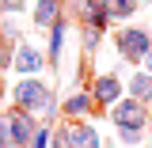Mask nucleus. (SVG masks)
I'll list each match as a JSON object with an SVG mask.
<instances>
[{
  "label": "nucleus",
  "instance_id": "1",
  "mask_svg": "<svg viewBox=\"0 0 152 148\" xmlns=\"http://www.w3.org/2000/svg\"><path fill=\"white\" fill-rule=\"evenodd\" d=\"M110 46H114V53L122 57L126 65H141V57L148 53V46H152V31L148 27H141V23H118L110 31Z\"/></svg>",
  "mask_w": 152,
  "mask_h": 148
},
{
  "label": "nucleus",
  "instance_id": "2",
  "mask_svg": "<svg viewBox=\"0 0 152 148\" xmlns=\"http://www.w3.org/2000/svg\"><path fill=\"white\" fill-rule=\"evenodd\" d=\"M88 91H91V103H95V114H107L126 95V76L114 72V69H107V72H91V80H88Z\"/></svg>",
  "mask_w": 152,
  "mask_h": 148
},
{
  "label": "nucleus",
  "instance_id": "3",
  "mask_svg": "<svg viewBox=\"0 0 152 148\" xmlns=\"http://www.w3.org/2000/svg\"><path fill=\"white\" fill-rule=\"evenodd\" d=\"M107 118H110L114 129H118V125H137V129H148V125H152V106L137 103V99H129V95H122L110 110H107Z\"/></svg>",
  "mask_w": 152,
  "mask_h": 148
},
{
  "label": "nucleus",
  "instance_id": "4",
  "mask_svg": "<svg viewBox=\"0 0 152 148\" xmlns=\"http://www.w3.org/2000/svg\"><path fill=\"white\" fill-rule=\"evenodd\" d=\"M46 50L34 46V42H19L15 50H12V72L15 76H42L46 72Z\"/></svg>",
  "mask_w": 152,
  "mask_h": 148
},
{
  "label": "nucleus",
  "instance_id": "5",
  "mask_svg": "<svg viewBox=\"0 0 152 148\" xmlns=\"http://www.w3.org/2000/svg\"><path fill=\"white\" fill-rule=\"evenodd\" d=\"M38 122L31 110H23V106H12L8 110V133H12V148H27L31 144V137L38 133Z\"/></svg>",
  "mask_w": 152,
  "mask_h": 148
},
{
  "label": "nucleus",
  "instance_id": "6",
  "mask_svg": "<svg viewBox=\"0 0 152 148\" xmlns=\"http://www.w3.org/2000/svg\"><path fill=\"white\" fill-rule=\"evenodd\" d=\"M46 91H50V80H42V76H23V80H15V87H8V99H12V106L31 110Z\"/></svg>",
  "mask_w": 152,
  "mask_h": 148
},
{
  "label": "nucleus",
  "instance_id": "7",
  "mask_svg": "<svg viewBox=\"0 0 152 148\" xmlns=\"http://www.w3.org/2000/svg\"><path fill=\"white\" fill-rule=\"evenodd\" d=\"M61 118L65 122H80V118H91L95 114V103H91V91L88 87H72L69 95H61Z\"/></svg>",
  "mask_w": 152,
  "mask_h": 148
},
{
  "label": "nucleus",
  "instance_id": "8",
  "mask_svg": "<svg viewBox=\"0 0 152 148\" xmlns=\"http://www.w3.org/2000/svg\"><path fill=\"white\" fill-rule=\"evenodd\" d=\"M46 34H50L46 38V61L57 69V65H61V53H65V42H69V34H72V15H61Z\"/></svg>",
  "mask_w": 152,
  "mask_h": 148
},
{
  "label": "nucleus",
  "instance_id": "9",
  "mask_svg": "<svg viewBox=\"0 0 152 148\" xmlns=\"http://www.w3.org/2000/svg\"><path fill=\"white\" fill-rule=\"evenodd\" d=\"M69 148H103V133L95 129L91 118L69 122Z\"/></svg>",
  "mask_w": 152,
  "mask_h": 148
},
{
  "label": "nucleus",
  "instance_id": "10",
  "mask_svg": "<svg viewBox=\"0 0 152 148\" xmlns=\"http://www.w3.org/2000/svg\"><path fill=\"white\" fill-rule=\"evenodd\" d=\"M126 95L137 99V103H145V106H152V72H145V69L137 65V69L126 76Z\"/></svg>",
  "mask_w": 152,
  "mask_h": 148
},
{
  "label": "nucleus",
  "instance_id": "11",
  "mask_svg": "<svg viewBox=\"0 0 152 148\" xmlns=\"http://www.w3.org/2000/svg\"><path fill=\"white\" fill-rule=\"evenodd\" d=\"M61 15H69V12L61 8V0H34V8H31V19H34L38 31H50Z\"/></svg>",
  "mask_w": 152,
  "mask_h": 148
},
{
  "label": "nucleus",
  "instance_id": "12",
  "mask_svg": "<svg viewBox=\"0 0 152 148\" xmlns=\"http://www.w3.org/2000/svg\"><path fill=\"white\" fill-rule=\"evenodd\" d=\"M57 106H61V95L50 87V91H46V95H42V99L34 103V106H31V114H34L42 125H53L57 118H61V110H57Z\"/></svg>",
  "mask_w": 152,
  "mask_h": 148
},
{
  "label": "nucleus",
  "instance_id": "13",
  "mask_svg": "<svg viewBox=\"0 0 152 148\" xmlns=\"http://www.w3.org/2000/svg\"><path fill=\"white\" fill-rule=\"evenodd\" d=\"M103 8H107V15L114 23H129L137 12H141V0H103Z\"/></svg>",
  "mask_w": 152,
  "mask_h": 148
},
{
  "label": "nucleus",
  "instance_id": "14",
  "mask_svg": "<svg viewBox=\"0 0 152 148\" xmlns=\"http://www.w3.org/2000/svg\"><path fill=\"white\" fill-rule=\"evenodd\" d=\"M76 34H80V46H84V57H95L99 50H103V42H107V34H103L99 27H76Z\"/></svg>",
  "mask_w": 152,
  "mask_h": 148
},
{
  "label": "nucleus",
  "instance_id": "15",
  "mask_svg": "<svg viewBox=\"0 0 152 148\" xmlns=\"http://www.w3.org/2000/svg\"><path fill=\"white\" fill-rule=\"evenodd\" d=\"M114 137H118V144H122V148H141L145 141H148V129H137V125H118V129H114Z\"/></svg>",
  "mask_w": 152,
  "mask_h": 148
},
{
  "label": "nucleus",
  "instance_id": "16",
  "mask_svg": "<svg viewBox=\"0 0 152 148\" xmlns=\"http://www.w3.org/2000/svg\"><path fill=\"white\" fill-rule=\"evenodd\" d=\"M0 42H8V46H19V42H23V34H19V27L12 23V15L0 19Z\"/></svg>",
  "mask_w": 152,
  "mask_h": 148
},
{
  "label": "nucleus",
  "instance_id": "17",
  "mask_svg": "<svg viewBox=\"0 0 152 148\" xmlns=\"http://www.w3.org/2000/svg\"><path fill=\"white\" fill-rule=\"evenodd\" d=\"M27 8V0H0V15H19Z\"/></svg>",
  "mask_w": 152,
  "mask_h": 148
},
{
  "label": "nucleus",
  "instance_id": "18",
  "mask_svg": "<svg viewBox=\"0 0 152 148\" xmlns=\"http://www.w3.org/2000/svg\"><path fill=\"white\" fill-rule=\"evenodd\" d=\"M12 50H15V46L0 42V72H8V69H12Z\"/></svg>",
  "mask_w": 152,
  "mask_h": 148
},
{
  "label": "nucleus",
  "instance_id": "19",
  "mask_svg": "<svg viewBox=\"0 0 152 148\" xmlns=\"http://www.w3.org/2000/svg\"><path fill=\"white\" fill-rule=\"evenodd\" d=\"M141 69H145V72H152V46H148V53L141 57Z\"/></svg>",
  "mask_w": 152,
  "mask_h": 148
},
{
  "label": "nucleus",
  "instance_id": "20",
  "mask_svg": "<svg viewBox=\"0 0 152 148\" xmlns=\"http://www.w3.org/2000/svg\"><path fill=\"white\" fill-rule=\"evenodd\" d=\"M4 95H8V80H4V72H0V103H4Z\"/></svg>",
  "mask_w": 152,
  "mask_h": 148
},
{
  "label": "nucleus",
  "instance_id": "21",
  "mask_svg": "<svg viewBox=\"0 0 152 148\" xmlns=\"http://www.w3.org/2000/svg\"><path fill=\"white\" fill-rule=\"evenodd\" d=\"M72 4H76V0H61V8H65V12H72Z\"/></svg>",
  "mask_w": 152,
  "mask_h": 148
}]
</instances>
